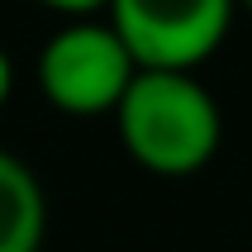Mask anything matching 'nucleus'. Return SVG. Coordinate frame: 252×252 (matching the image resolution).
<instances>
[{
	"label": "nucleus",
	"mask_w": 252,
	"mask_h": 252,
	"mask_svg": "<svg viewBox=\"0 0 252 252\" xmlns=\"http://www.w3.org/2000/svg\"><path fill=\"white\" fill-rule=\"evenodd\" d=\"M124 153L153 176H195L214 162L224 138V114L195 71L138 67L124 100L114 105Z\"/></svg>",
	"instance_id": "obj_1"
},
{
	"label": "nucleus",
	"mask_w": 252,
	"mask_h": 252,
	"mask_svg": "<svg viewBox=\"0 0 252 252\" xmlns=\"http://www.w3.org/2000/svg\"><path fill=\"white\" fill-rule=\"evenodd\" d=\"M133 76L138 57L128 53L124 33L91 14L57 29L38 53V86L62 114H114Z\"/></svg>",
	"instance_id": "obj_2"
},
{
	"label": "nucleus",
	"mask_w": 252,
	"mask_h": 252,
	"mask_svg": "<svg viewBox=\"0 0 252 252\" xmlns=\"http://www.w3.org/2000/svg\"><path fill=\"white\" fill-rule=\"evenodd\" d=\"M233 10L238 0H110V24L138 67L195 71L228 38Z\"/></svg>",
	"instance_id": "obj_3"
},
{
	"label": "nucleus",
	"mask_w": 252,
	"mask_h": 252,
	"mask_svg": "<svg viewBox=\"0 0 252 252\" xmlns=\"http://www.w3.org/2000/svg\"><path fill=\"white\" fill-rule=\"evenodd\" d=\"M48 233V200L38 176L0 148V252H38Z\"/></svg>",
	"instance_id": "obj_4"
},
{
	"label": "nucleus",
	"mask_w": 252,
	"mask_h": 252,
	"mask_svg": "<svg viewBox=\"0 0 252 252\" xmlns=\"http://www.w3.org/2000/svg\"><path fill=\"white\" fill-rule=\"evenodd\" d=\"M48 10L57 14H71V19H81V14H95V10H110V0H38Z\"/></svg>",
	"instance_id": "obj_5"
},
{
	"label": "nucleus",
	"mask_w": 252,
	"mask_h": 252,
	"mask_svg": "<svg viewBox=\"0 0 252 252\" xmlns=\"http://www.w3.org/2000/svg\"><path fill=\"white\" fill-rule=\"evenodd\" d=\"M10 91H14V67H10V53L0 48V105L10 100Z\"/></svg>",
	"instance_id": "obj_6"
},
{
	"label": "nucleus",
	"mask_w": 252,
	"mask_h": 252,
	"mask_svg": "<svg viewBox=\"0 0 252 252\" xmlns=\"http://www.w3.org/2000/svg\"><path fill=\"white\" fill-rule=\"evenodd\" d=\"M238 5H243V10H248V14H252V0H238Z\"/></svg>",
	"instance_id": "obj_7"
}]
</instances>
